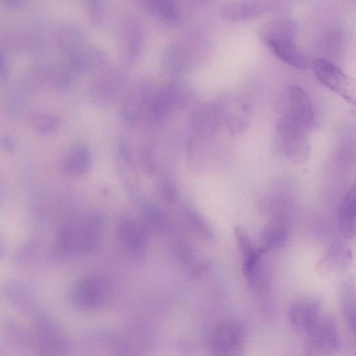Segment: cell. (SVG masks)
Listing matches in <instances>:
<instances>
[{
	"label": "cell",
	"instance_id": "6da1fadb",
	"mask_svg": "<svg viewBox=\"0 0 356 356\" xmlns=\"http://www.w3.org/2000/svg\"><path fill=\"white\" fill-rule=\"evenodd\" d=\"M278 119L299 124L309 131L315 126L316 112L308 93L301 87L290 85L275 102Z\"/></svg>",
	"mask_w": 356,
	"mask_h": 356
},
{
	"label": "cell",
	"instance_id": "7a4b0ae2",
	"mask_svg": "<svg viewBox=\"0 0 356 356\" xmlns=\"http://www.w3.org/2000/svg\"><path fill=\"white\" fill-rule=\"evenodd\" d=\"M308 133V129L299 124L278 119L276 124L278 149L294 163L305 161L310 150Z\"/></svg>",
	"mask_w": 356,
	"mask_h": 356
},
{
	"label": "cell",
	"instance_id": "3957f363",
	"mask_svg": "<svg viewBox=\"0 0 356 356\" xmlns=\"http://www.w3.org/2000/svg\"><path fill=\"white\" fill-rule=\"evenodd\" d=\"M247 331L239 320L229 318L220 323L214 330L211 348L214 356H241Z\"/></svg>",
	"mask_w": 356,
	"mask_h": 356
},
{
	"label": "cell",
	"instance_id": "277c9868",
	"mask_svg": "<svg viewBox=\"0 0 356 356\" xmlns=\"http://www.w3.org/2000/svg\"><path fill=\"white\" fill-rule=\"evenodd\" d=\"M189 99V92L179 83L164 86L150 100L147 116L155 122L162 121L184 106Z\"/></svg>",
	"mask_w": 356,
	"mask_h": 356
},
{
	"label": "cell",
	"instance_id": "5b68a950",
	"mask_svg": "<svg viewBox=\"0 0 356 356\" xmlns=\"http://www.w3.org/2000/svg\"><path fill=\"white\" fill-rule=\"evenodd\" d=\"M306 350L312 355H330L339 348V334L334 319L321 314L305 333Z\"/></svg>",
	"mask_w": 356,
	"mask_h": 356
},
{
	"label": "cell",
	"instance_id": "8992f818",
	"mask_svg": "<svg viewBox=\"0 0 356 356\" xmlns=\"http://www.w3.org/2000/svg\"><path fill=\"white\" fill-rule=\"evenodd\" d=\"M125 83L124 72L121 69L113 67L90 83L87 91L88 97L95 105H108L118 97Z\"/></svg>",
	"mask_w": 356,
	"mask_h": 356
},
{
	"label": "cell",
	"instance_id": "52a82bcc",
	"mask_svg": "<svg viewBox=\"0 0 356 356\" xmlns=\"http://www.w3.org/2000/svg\"><path fill=\"white\" fill-rule=\"evenodd\" d=\"M312 67L322 84L344 99H351L348 79L339 67L326 58H319L313 60Z\"/></svg>",
	"mask_w": 356,
	"mask_h": 356
},
{
	"label": "cell",
	"instance_id": "ba28073f",
	"mask_svg": "<svg viewBox=\"0 0 356 356\" xmlns=\"http://www.w3.org/2000/svg\"><path fill=\"white\" fill-rule=\"evenodd\" d=\"M321 305L313 297H303L295 300L288 310V318L296 331L306 333L321 314Z\"/></svg>",
	"mask_w": 356,
	"mask_h": 356
},
{
	"label": "cell",
	"instance_id": "9c48e42d",
	"mask_svg": "<svg viewBox=\"0 0 356 356\" xmlns=\"http://www.w3.org/2000/svg\"><path fill=\"white\" fill-rule=\"evenodd\" d=\"M219 105L222 122L233 135L243 134L250 122V105L244 99L234 98Z\"/></svg>",
	"mask_w": 356,
	"mask_h": 356
},
{
	"label": "cell",
	"instance_id": "30bf717a",
	"mask_svg": "<svg viewBox=\"0 0 356 356\" xmlns=\"http://www.w3.org/2000/svg\"><path fill=\"white\" fill-rule=\"evenodd\" d=\"M222 122L218 104L203 103L197 105L190 117L193 132L201 138H208L215 133Z\"/></svg>",
	"mask_w": 356,
	"mask_h": 356
},
{
	"label": "cell",
	"instance_id": "8fae6325",
	"mask_svg": "<svg viewBox=\"0 0 356 356\" xmlns=\"http://www.w3.org/2000/svg\"><path fill=\"white\" fill-rule=\"evenodd\" d=\"M147 83H139L134 86L126 96L121 108L122 120L129 124L136 123L141 116L147 114L152 99Z\"/></svg>",
	"mask_w": 356,
	"mask_h": 356
},
{
	"label": "cell",
	"instance_id": "7c38bea8",
	"mask_svg": "<svg viewBox=\"0 0 356 356\" xmlns=\"http://www.w3.org/2000/svg\"><path fill=\"white\" fill-rule=\"evenodd\" d=\"M277 6L276 1H237L225 3L220 13L224 19L238 22L259 16L276 8Z\"/></svg>",
	"mask_w": 356,
	"mask_h": 356
},
{
	"label": "cell",
	"instance_id": "4fadbf2b",
	"mask_svg": "<svg viewBox=\"0 0 356 356\" xmlns=\"http://www.w3.org/2000/svg\"><path fill=\"white\" fill-rule=\"evenodd\" d=\"M298 26L287 17H277L266 22L261 28L260 37L266 45L282 41L295 40Z\"/></svg>",
	"mask_w": 356,
	"mask_h": 356
},
{
	"label": "cell",
	"instance_id": "5bb4252c",
	"mask_svg": "<svg viewBox=\"0 0 356 356\" xmlns=\"http://www.w3.org/2000/svg\"><path fill=\"white\" fill-rule=\"evenodd\" d=\"M72 296L78 306L86 309L97 307L103 300V285L97 278H84L76 285Z\"/></svg>",
	"mask_w": 356,
	"mask_h": 356
},
{
	"label": "cell",
	"instance_id": "9a60e30c",
	"mask_svg": "<svg viewBox=\"0 0 356 356\" xmlns=\"http://www.w3.org/2000/svg\"><path fill=\"white\" fill-rule=\"evenodd\" d=\"M82 73L99 76L113 67L108 54L99 47L89 45L78 50Z\"/></svg>",
	"mask_w": 356,
	"mask_h": 356
},
{
	"label": "cell",
	"instance_id": "2e32d148",
	"mask_svg": "<svg viewBox=\"0 0 356 356\" xmlns=\"http://www.w3.org/2000/svg\"><path fill=\"white\" fill-rule=\"evenodd\" d=\"M289 230V223L284 217L277 216L273 218L261 233V245L259 248L266 253L282 247L287 240Z\"/></svg>",
	"mask_w": 356,
	"mask_h": 356
},
{
	"label": "cell",
	"instance_id": "e0dca14e",
	"mask_svg": "<svg viewBox=\"0 0 356 356\" xmlns=\"http://www.w3.org/2000/svg\"><path fill=\"white\" fill-rule=\"evenodd\" d=\"M267 46L277 58L289 65L298 69H305L309 65L307 56L295 40L274 42Z\"/></svg>",
	"mask_w": 356,
	"mask_h": 356
},
{
	"label": "cell",
	"instance_id": "ac0fdd59",
	"mask_svg": "<svg viewBox=\"0 0 356 356\" xmlns=\"http://www.w3.org/2000/svg\"><path fill=\"white\" fill-rule=\"evenodd\" d=\"M356 199L353 185L342 200L339 209V225L341 234L347 239L355 235Z\"/></svg>",
	"mask_w": 356,
	"mask_h": 356
},
{
	"label": "cell",
	"instance_id": "d6986e66",
	"mask_svg": "<svg viewBox=\"0 0 356 356\" xmlns=\"http://www.w3.org/2000/svg\"><path fill=\"white\" fill-rule=\"evenodd\" d=\"M91 163L92 156L89 148L84 145H79L65 156L62 163V170L66 175L80 176L89 170Z\"/></svg>",
	"mask_w": 356,
	"mask_h": 356
},
{
	"label": "cell",
	"instance_id": "ffe728a7",
	"mask_svg": "<svg viewBox=\"0 0 356 356\" xmlns=\"http://www.w3.org/2000/svg\"><path fill=\"white\" fill-rule=\"evenodd\" d=\"M3 291L10 304L21 312H29L34 307V300L26 286L17 280H8Z\"/></svg>",
	"mask_w": 356,
	"mask_h": 356
},
{
	"label": "cell",
	"instance_id": "44dd1931",
	"mask_svg": "<svg viewBox=\"0 0 356 356\" xmlns=\"http://www.w3.org/2000/svg\"><path fill=\"white\" fill-rule=\"evenodd\" d=\"M118 232L121 241L133 250H140L147 243L146 228L138 221L125 220L120 223Z\"/></svg>",
	"mask_w": 356,
	"mask_h": 356
},
{
	"label": "cell",
	"instance_id": "7402d4cb",
	"mask_svg": "<svg viewBox=\"0 0 356 356\" xmlns=\"http://www.w3.org/2000/svg\"><path fill=\"white\" fill-rule=\"evenodd\" d=\"M143 45V35L140 25L131 19L125 23L122 36L124 55L129 60H134L140 55Z\"/></svg>",
	"mask_w": 356,
	"mask_h": 356
},
{
	"label": "cell",
	"instance_id": "603a6c76",
	"mask_svg": "<svg viewBox=\"0 0 356 356\" xmlns=\"http://www.w3.org/2000/svg\"><path fill=\"white\" fill-rule=\"evenodd\" d=\"M161 66L164 72L171 76H177L184 71V54L177 45L170 44L163 50Z\"/></svg>",
	"mask_w": 356,
	"mask_h": 356
},
{
	"label": "cell",
	"instance_id": "cb8c5ba5",
	"mask_svg": "<svg viewBox=\"0 0 356 356\" xmlns=\"http://www.w3.org/2000/svg\"><path fill=\"white\" fill-rule=\"evenodd\" d=\"M351 253L342 247L334 248L320 261L319 266L327 270H341L350 264Z\"/></svg>",
	"mask_w": 356,
	"mask_h": 356
},
{
	"label": "cell",
	"instance_id": "d4e9b609",
	"mask_svg": "<svg viewBox=\"0 0 356 356\" xmlns=\"http://www.w3.org/2000/svg\"><path fill=\"white\" fill-rule=\"evenodd\" d=\"M144 3L149 10L167 21L175 22L179 19V9L172 1L146 0Z\"/></svg>",
	"mask_w": 356,
	"mask_h": 356
},
{
	"label": "cell",
	"instance_id": "484cf974",
	"mask_svg": "<svg viewBox=\"0 0 356 356\" xmlns=\"http://www.w3.org/2000/svg\"><path fill=\"white\" fill-rule=\"evenodd\" d=\"M143 215L147 224L158 232H164L169 227L166 214L159 207L151 204H145L142 207Z\"/></svg>",
	"mask_w": 356,
	"mask_h": 356
},
{
	"label": "cell",
	"instance_id": "4316f807",
	"mask_svg": "<svg viewBox=\"0 0 356 356\" xmlns=\"http://www.w3.org/2000/svg\"><path fill=\"white\" fill-rule=\"evenodd\" d=\"M30 123L38 133L47 134L54 131L58 128L59 120L52 114L45 112H35L31 115Z\"/></svg>",
	"mask_w": 356,
	"mask_h": 356
},
{
	"label": "cell",
	"instance_id": "83f0119b",
	"mask_svg": "<svg viewBox=\"0 0 356 356\" xmlns=\"http://www.w3.org/2000/svg\"><path fill=\"white\" fill-rule=\"evenodd\" d=\"M236 243L242 255L243 261L265 254L259 248H256L252 243L247 232L241 227L234 230Z\"/></svg>",
	"mask_w": 356,
	"mask_h": 356
},
{
	"label": "cell",
	"instance_id": "f1b7e54d",
	"mask_svg": "<svg viewBox=\"0 0 356 356\" xmlns=\"http://www.w3.org/2000/svg\"><path fill=\"white\" fill-rule=\"evenodd\" d=\"M40 241L36 236H33L24 242L15 252L13 261L18 266L29 264L37 254Z\"/></svg>",
	"mask_w": 356,
	"mask_h": 356
},
{
	"label": "cell",
	"instance_id": "f546056e",
	"mask_svg": "<svg viewBox=\"0 0 356 356\" xmlns=\"http://www.w3.org/2000/svg\"><path fill=\"white\" fill-rule=\"evenodd\" d=\"M60 40L62 47L69 53L81 48L83 35L78 28L69 25L63 28Z\"/></svg>",
	"mask_w": 356,
	"mask_h": 356
},
{
	"label": "cell",
	"instance_id": "4dcf8cb0",
	"mask_svg": "<svg viewBox=\"0 0 356 356\" xmlns=\"http://www.w3.org/2000/svg\"><path fill=\"white\" fill-rule=\"evenodd\" d=\"M342 308L344 318L353 334L355 330V298L354 291L345 288L342 294Z\"/></svg>",
	"mask_w": 356,
	"mask_h": 356
},
{
	"label": "cell",
	"instance_id": "1f68e13d",
	"mask_svg": "<svg viewBox=\"0 0 356 356\" xmlns=\"http://www.w3.org/2000/svg\"><path fill=\"white\" fill-rule=\"evenodd\" d=\"M186 214L190 225L200 236L207 240L213 237L211 228L200 213L192 209H188Z\"/></svg>",
	"mask_w": 356,
	"mask_h": 356
},
{
	"label": "cell",
	"instance_id": "d6a6232c",
	"mask_svg": "<svg viewBox=\"0 0 356 356\" xmlns=\"http://www.w3.org/2000/svg\"><path fill=\"white\" fill-rule=\"evenodd\" d=\"M85 6L90 22L95 25L100 24L105 17V8L102 1L89 0L86 1Z\"/></svg>",
	"mask_w": 356,
	"mask_h": 356
},
{
	"label": "cell",
	"instance_id": "836d02e7",
	"mask_svg": "<svg viewBox=\"0 0 356 356\" xmlns=\"http://www.w3.org/2000/svg\"><path fill=\"white\" fill-rule=\"evenodd\" d=\"M176 254L180 262L188 264L193 259L195 252L189 243L181 241L177 245Z\"/></svg>",
	"mask_w": 356,
	"mask_h": 356
},
{
	"label": "cell",
	"instance_id": "e575fe53",
	"mask_svg": "<svg viewBox=\"0 0 356 356\" xmlns=\"http://www.w3.org/2000/svg\"><path fill=\"white\" fill-rule=\"evenodd\" d=\"M161 193L163 198L169 203L177 201L179 193L173 181L165 179L161 185Z\"/></svg>",
	"mask_w": 356,
	"mask_h": 356
},
{
	"label": "cell",
	"instance_id": "d590c367",
	"mask_svg": "<svg viewBox=\"0 0 356 356\" xmlns=\"http://www.w3.org/2000/svg\"><path fill=\"white\" fill-rule=\"evenodd\" d=\"M141 163L145 173L147 175H153L156 170V164L154 154L150 148L143 150L141 158Z\"/></svg>",
	"mask_w": 356,
	"mask_h": 356
},
{
	"label": "cell",
	"instance_id": "8d00e7d4",
	"mask_svg": "<svg viewBox=\"0 0 356 356\" xmlns=\"http://www.w3.org/2000/svg\"><path fill=\"white\" fill-rule=\"evenodd\" d=\"M212 267L210 260H204L192 267L189 271V276L193 280H198L203 277Z\"/></svg>",
	"mask_w": 356,
	"mask_h": 356
},
{
	"label": "cell",
	"instance_id": "74e56055",
	"mask_svg": "<svg viewBox=\"0 0 356 356\" xmlns=\"http://www.w3.org/2000/svg\"><path fill=\"white\" fill-rule=\"evenodd\" d=\"M0 148L7 152H13L15 149V142L10 134H0Z\"/></svg>",
	"mask_w": 356,
	"mask_h": 356
},
{
	"label": "cell",
	"instance_id": "f35d334b",
	"mask_svg": "<svg viewBox=\"0 0 356 356\" xmlns=\"http://www.w3.org/2000/svg\"><path fill=\"white\" fill-rule=\"evenodd\" d=\"M7 72V65L4 54L0 51V76H4Z\"/></svg>",
	"mask_w": 356,
	"mask_h": 356
},
{
	"label": "cell",
	"instance_id": "ab89813d",
	"mask_svg": "<svg viewBox=\"0 0 356 356\" xmlns=\"http://www.w3.org/2000/svg\"><path fill=\"white\" fill-rule=\"evenodd\" d=\"M7 251L6 242L4 237L0 234V259L3 258Z\"/></svg>",
	"mask_w": 356,
	"mask_h": 356
},
{
	"label": "cell",
	"instance_id": "60d3db41",
	"mask_svg": "<svg viewBox=\"0 0 356 356\" xmlns=\"http://www.w3.org/2000/svg\"><path fill=\"white\" fill-rule=\"evenodd\" d=\"M5 3L10 7H18L23 1L21 0H8L5 1Z\"/></svg>",
	"mask_w": 356,
	"mask_h": 356
}]
</instances>
